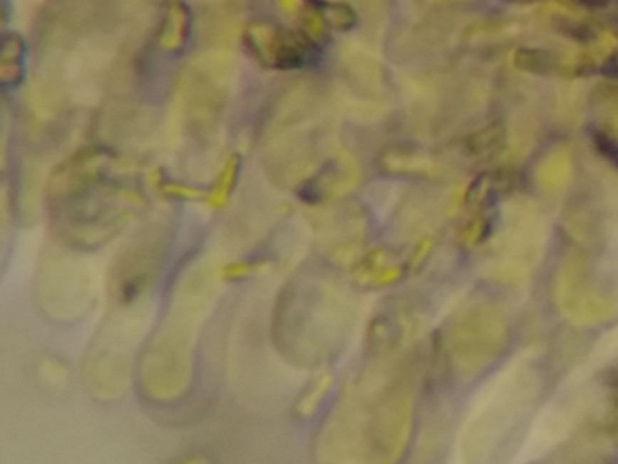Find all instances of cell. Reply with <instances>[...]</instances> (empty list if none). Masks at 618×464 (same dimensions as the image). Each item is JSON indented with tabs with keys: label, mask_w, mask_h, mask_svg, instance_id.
<instances>
[{
	"label": "cell",
	"mask_w": 618,
	"mask_h": 464,
	"mask_svg": "<svg viewBox=\"0 0 618 464\" xmlns=\"http://www.w3.org/2000/svg\"><path fill=\"white\" fill-rule=\"evenodd\" d=\"M598 149L606 154V157H609L611 160L617 164L618 162V144H614V142L607 140V138L600 137L598 138Z\"/></svg>",
	"instance_id": "obj_1"
}]
</instances>
